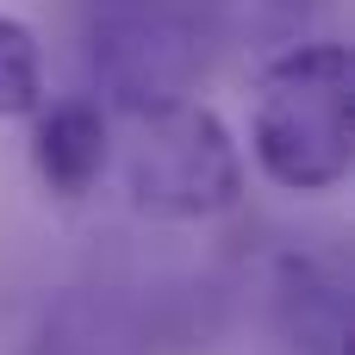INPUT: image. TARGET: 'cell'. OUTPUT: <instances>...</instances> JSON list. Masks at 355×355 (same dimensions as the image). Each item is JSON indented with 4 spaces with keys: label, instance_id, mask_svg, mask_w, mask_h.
I'll use <instances>...</instances> for the list:
<instances>
[{
    "label": "cell",
    "instance_id": "obj_3",
    "mask_svg": "<svg viewBox=\"0 0 355 355\" xmlns=\"http://www.w3.org/2000/svg\"><path fill=\"white\" fill-rule=\"evenodd\" d=\"M81 50H87V75L125 112L187 100L200 75V44L175 0H87Z\"/></svg>",
    "mask_w": 355,
    "mask_h": 355
},
{
    "label": "cell",
    "instance_id": "obj_2",
    "mask_svg": "<svg viewBox=\"0 0 355 355\" xmlns=\"http://www.w3.org/2000/svg\"><path fill=\"white\" fill-rule=\"evenodd\" d=\"M125 193L150 218H218L243 193V156L225 119L200 100H168L131 112Z\"/></svg>",
    "mask_w": 355,
    "mask_h": 355
},
{
    "label": "cell",
    "instance_id": "obj_4",
    "mask_svg": "<svg viewBox=\"0 0 355 355\" xmlns=\"http://www.w3.org/2000/svg\"><path fill=\"white\" fill-rule=\"evenodd\" d=\"M112 156V125L94 100H56L50 112H37V131H31V162L44 175L50 193L75 200L100 181Z\"/></svg>",
    "mask_w": 355,
    "mask_h": 355
},
{
    "label": "cell",
    "instance_id": "obj_1",
    "mask_svg": "<svg viewBox=\"0 0 355 355\" xmlns=\"http://www.w3.org/2000/svg\"><path fill=\"white\" fill-rule=\"evenodd\" d=\"M250 150L287 193H331L355 156V69L343 44H293L256 81Z\"/></svg>",
    "mask_w": 355,
    "mask_h": 355
},
{
    "label": "cell",
    "instance_id": "obj_6",
    "mask_svg": "<svg viewBox=\"0 0 355 355\" xmlns=\"http://www.w3.org/2000/svg\"><path fill=\"white\" fill-rule=\"evenodd\" d=\"M44 112V56L31 25L0 12V119H31Z\"/></svg>",
    "mask_w": 355,
    "mask_h": 355
},
{
    "label": "cell",
    "instance_id": "obj_5",
    "mask_svg": "<svg viewBox=\"0 0 355 355\" xmlns=\"http://www.w3.org/2000/svg\"><path fill=\"white\" fill-rule=\"evenodd\" d=\"M275 312L300 355H349V293L324 262H287L275 281Z\"/></svg>",
    "mask_w": 355,
    "mask_h": 355
}]
</instances>
